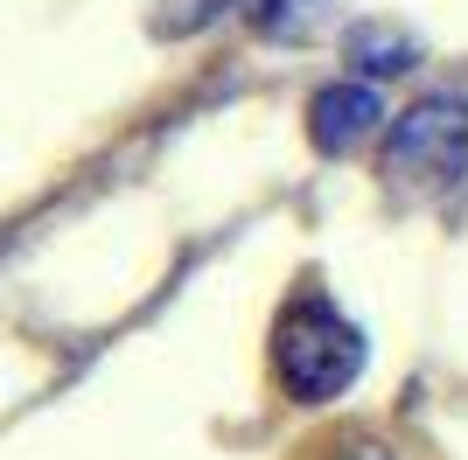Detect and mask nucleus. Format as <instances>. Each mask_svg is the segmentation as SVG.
I'll list each match as a JSON object with an SVG mask.
<instances>
[{"label":"nucleus","mask_w":468,"mask_h":460,"mask_svg":"<svg viewBox=\"0 0 468 460\" xmlns=\"http://www.w3.org/2000/svg\"><path fill=\"white\" fill-rule=\"evenodd\" d=\"M378 119H385V105H378L371 84H329V91L308 105V126H314V147H322V153L356 147Z\"/></svg>","instance_id":"nucleus-3"},{"label":"nucleus","mask_w":468,"mask_h":460,"mask_svg":"<svg viewBox=\"0 0 468 460\" xmlns=\"http://www.w3.org/2000/svg\"><path fill=\"white\" fill-rule=\"evenodd\" d=\"M468 153V98L441 91V98H420L406 119H399V133H391V161L385 168L399 174V182H441V174L462 168Z\"/></svg>","instance_id":"nucleus-2"},{"label":"nucleus","mask_w":468,"mask_h":460,"mask_svg":"<svg viewBox=\"0 0 468 460\" xmlns=\"http://www.w3.org/2000/svg\"><path fill=\"white\" fill-rule=\"evenodd\" d=\"M245 7V21H252L259 36L273 42H301L322 28V15H329V0H238Z\"/></svg>","instance_id":"nucleus-4"},{"label":"nucleus","mask_w":468,"mask_h":460,"mask_svg":"<svg viewBox=\"0 0 468 460\" xmlns=\"http://www.w3.org/2000/svg\"><path fill=\"white\" fill-rule=\"evenodd\" d=\"M364 356H371V349H364V328H350L322 293L293 300L287 314H280V328H273V370H280V383H287V398H301V404H322V398H335V391H350Z\"/></svg>","instance_id":"nucleus-1"},{"label":"nucleus","mask_w":468,"mask_h":460,"mask_svg":"<svg viewBox=\"0 0 468 460\" xmlns=\"http://www.w3.org/2000/svg\"><path fill=\"white\" fill-rule=\"evenodd\" d=\"M350 63L356 70H378V77L406 70L412 63V36H399V28H356L350 36Z\"/></svg>","instance_id":"nucleus-5"}]
</instances>
